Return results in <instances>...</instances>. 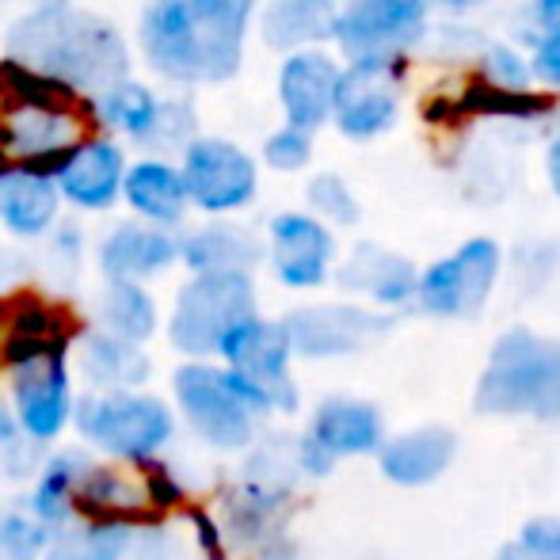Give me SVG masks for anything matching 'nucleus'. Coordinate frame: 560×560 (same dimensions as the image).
<instances>
[{
  "label": "nucleus",
  "instance_id": "obj_1",
  "mask_svg": "<svg viewBox=\"0 0 560 560\" xmlns=\"http://www.w3.org/2000/svg\"><path fill=\"white\" fill-rule=\"evenodd\" d=\"M264 0H149L138 23L145 66L176 89H218L244 66Z\"/></svg>",
  "mask_w": 560,
  "mask_h": 560
},
{
  "label": "nucleus",
  "instance_id": "obj_2",
  "mask_svg": "<svg viewBox=\"0 0 560 560\" xmlns=\"http://www.w3.org/2000/svg\"><path fill=\"white\" fill-rule=\"evenodd\" d=\"M92 96L0 58V176L38 172L58 176L61 164L100 138Z\"/></svg>",
  "mask_w": 560,
  "mask_h": 560
},
{
  "label": "nucleus",
  "instance_id": "obj_3",
  "mask_svg": "<svg viewBox=\"0 0 560 560\" xmlns=\"http://www.w3.org/2000/svg\"><path fill=\"white\" fill-rule=\"evenodd\" d=\"M8 58L96 100L130 73V50L115 23L66 4H43L8 31Z\"/></svg>",
  "mask_w": 560,
  "mask_h": 560
},
{
  "label": "nucleus",
  "instance_id": "obj_4",
  "mask_svg": "<svg viewBox=\"0 0 560 560\" xmlns=\"http://www.w3.org/2000/svg\"><path fill=\"white\" fill-rule=\"evenodd\" d=\"M472 405L492 420L560 423V339L515 325L495 336Z\"/></svg>",
  "mask_w": 560,
  "mask_h": 560
},
{
  "label": "nucleus",
  "instance_id": "obj_5",
  "mask_svg": "<svg viewBox=\"0 0 560 560\" xmlns=\"http://www.w3.org/2000/svg\"><path fill=\"white\" fill-rule=\"evenodd\" d=\"M176 397L187 423L218 450H244L256 439V428L271 412H294L290 400L271 393L267 385L218 370L210 362H191L176 374Z\"/></svg>",
  "mask_w": 560,
  "mask_h": 560
},
{
  "label": "nucleus",
  "instance_id": "obj_6",
  "mask_svg": "<svg viewBox=\"0 0 560 560\" xmlns=\"http://www.w3.org/2000/svg\"><path fill=\"white\" fill-rule=\"evenodd\" d=\"M508 271V252L495 236H465L446 256L420 267L416 310L435 320H472L488 310Z\"/></svg>",
  "mask_w": 560,
  "mask_h": 560
},
{
  "label": "nucleus",
  "instance_id": "obj_7",
  "mask_svg": "<svg viewBox=\"0 0 560 560\" xmlns=\"http://www.w3.org/2000/svg\"><path fill=\"white\" fill-rule=\"evenodd\" d=\"M431 0H343L336 23L339 61H408L431 43Z\"/></svg>",
  "mask_w": 560,
  "mask_h": 560
},
{
  "label": "nucleus",
  "instance_id": "obj_8",
  "mask_svg": "<svg viewBox=\"0 0 560 560\" xmlns=\"http://www.w3.org/2000/svg\"><path fill=\"white\" fill-rule=\"evenodd\" d=\"M256 317V282L252 275H195L176 298L168 336L191 359L222 354L233 328Z\"/></svg>",
  "mask_w": 560,
  "mask_h": 560
},
{
  "label": "nucleus",
  "instance_id": "obj_9",
  "mask_svg": "<svg viewBox=\"0 0 560 560\" xmlns=\"http://www.w3.org/2000/svg\"><path fill=\"white\" fill-rule=\"evenodd\" d=\"M385 412L366 397H325L298 439L302 477H328L347 457H377L389 443Z\"/></svg>",
  "mask_w": 560,
  "mask_h": 560
},
{
  "label": "nucleus",
  "instance_id": "obj_10",
  "mask_svg": "<svg viewBox=\"0 0 560 560\" xmlns=\"http://www.w3.org/2000/svg\"><path fill=\"white\" fill-rule=\"evenodd\" d=\"M184 179L191 191V207L210 218L241 214L259 195V164L244 145L229 138L202 133L184 149Z\"/></svg>",
  "mask_w": 560,
  "mask_h": 560
},
{
  "label": "nucleus",
  "instance_id": "obj_11",
  "mask_svg": "<svg viewBox=\"0 0 560 560\" xmlns=\"http://www.w3.org/2000/svg\"><path fill=\"white\" fill-rule=\"evenodd\" d=\"M408 61H347L332 126L347 141H377L400 122Z\"/></svg>",
  "mask_w": 560,
  "mask_h": 560
},
{
  "label": "nucleus",
  "instance_id": "obj_12",
  "mask_svg": "<svg viewBox=\"0 0 560 560\" xmlns=\"http://www.w3.org/2000/svg\"><path fill=\"white\" fill-rule=\"evenodd\" d=\"M393 328V317L362 302H317L298 305L287 317V332L298 359L332 362L374 347Z\"/></svg>",
  "mask_w": 560,
  "mask_h": 560
},
{
  "label": "nucleus",
  "instance_id": "obj_13",
  "mask_svg": "<svg viewBox=\"0 0 560 560\" xmlns=\"http://www.w3.org/2000/svg\"><path fill=\"white\" fill-rule=\"evenodd\" d=\"M267 264L287 290H320L339 267L336 229L310 210H282L267 225Z\"/></svg>",
  "mask_w": 560,
  "mask_h": 560
},
{
  "label": "nucleus",
  "instance_id": "obj_14",
  "mask_svg": "<svg viewBox=\"0 0 560 560\" xmlns=\"http://www.w3.org/2000/svg\"><path fill=\"white\" fill-rule=\"evenodd\" d=\"M77 423H81V435H89L115 457H149L172 435L168 408L153 397H130V393L84 400Z\"/></svg>",
  "mask_w": 560,
  "mask_h": 560
},
{
  "label": "nucleus",
  "instance_id": "obj_15",
  "mask_svg": "<svg viewBox=\"0 0 560 560\" xmlns=\"http://www.w3.org/2000/svg\"><path fill=\"white\" fill-rule=\"evenodd\" d=\"M339 290L354 298V302L370 305V310L393 317L397 310L416 305V290H420V267L385 244L359 241L336 267Z\"/></svg>",
  "mask_w": 560,
  "mask_h": 560
},
{
  "label": "nucleus",
  "instance_id": "obj_16",
  "mask_svg": "<svg viewBox=\"0 0 560 560\" xmlns=\"http://www.w3.org/2000/svg\"><path fill=\"white\" fill-rule=\"evenodd\" d=\"M339 81H343V61L328 46L325 50H302L282 58L279 81H275L282 122L310 133L325 130L336 115Z\"/></svg>",
  "mask_w": 560,
  "mask_h": 560
},
{
  "label": "nucleus",
  "instance_id": "obj_17",
  "mask_svg": "<svg viewBox=\"0 0 560 560\" xmlns=\"http://www.w3.org/2000/svg\"><path fill=\"white\" fill-rule=\"evenodd\" d=\"M222 359L229 370L252 377V382L267 385L271 393H279L282 400L298 408V385L290 377V362L298 359L294 343H290L287 320H267L252 317L241 328H233L229 339L222 343Z\"/></svg>",
  "mask_w": 560,
  "mask_h": 560
},
{
  "label": "nucleus",
  "instance_id": "obj_18",
  "mask_svg": "<svg viewBox=\"0 0 560 560\" xmlns=\"http://www.w3.org/2000/svg\"><path fill=\"white\" fill-rule=\"evenodd\" d=\"M377 472L393 488H431L454 469L457 462V435L443 423H420V428L393 431L382 454L374 457Z\"/></svg>",
  "mask_w": 560,
  "mask_h": 560
},
{
  "label": "nucleus",
  "instance_id": "obj_19",
  "mask_svg": "<svg viewBox=\"0 0 560 560\" xmlns=\"http://www.w3.org/2000/svg\"><path fill=\"white\" fill-rule=\"evenodd\" d=\"M126 153L115 138H92L89 145H81L54 179H58V191L66 202H73L77 210H112L126 191Z\"/></svg>",
  "mask_w": 560,
  "mask_h": 560
},
{
  "label": "nucleus",
  "instance_id": "obj_20",
  "mask_svg": "<svg viewBox=\"0 0 560 560\" xmlns=\"http://www.w3.org/2000/svg\"><path fill=\"white\" fill-rule=\"evenodd\" d=\"M339 0H264L259 8V38L275 54L325 50L336 43Z\"/></svg>",
  "mask_w": 560,
  "mask_h": 560
},
{
  "label": "nucleus",
  "instance_id": "obj_21",
  "mask_svg": "<svg viewBox=\"0 0 560 560\" xmlns=\"http://www.w3.org/2000/svg\"><path fill=\"white\" fill-rule=\"evenodd\" d=\"M492 118V122H546L549 115H557V96L546 89H500L488 84L485 77H472L465 89H457L454 96L439 100L428 107V118Z\"/></svg>",
  "mask_w": 560,
  "mask_h": 560
},
{
  "label": "nucleus",
  "instance_id": "obj_22",
  "mask_svg": "<svg viewBox=\"0 0 560 560\" xmlns=\"http://www.w3.org/2000/svg\"><path fill=\"white\" fill-rule=\"evenodd\" d=\"M184 244L168 233L145 222H122L100 244V267L112 282H141L168 271L179 259Z\"/></svg>",
  "mask_w": 560,
  "mask_h": 560
},
{
  "label": "nucleus",
  "instance_id": "obj_23",
  "mask_svg": "<svg viewBox=\"0 0 560 560\" xmlns=\"http://www.w3.org/2000/svg\"><path fill=\"white\" fill-rule=\"evenodd\" d=\"M15 412L31 439H54L69 420L66 354L38 359L15 370Z\"/></svg>",
  "mask_w": 560,
  "mask_h": 560
},
{
  "label": "nucleus",
  "instance_id": "obj_24",
  "mask_svg": "<svg viewBox=\"0 0 560 560\" xmlns=\"http://www.w3.org/2000/svg\"><path fill=\"white\" fill-rule=\"evenodd\" d=\"M126 207L141 218L145 225L172 229L187 218L191 210V191H187L184 168L168 164L164 156H141L126 172Z\"/></svg>",
  "mask_w": 560,
  "mask_h": 560
},
{
  "label": "nucleus",
  "instance_id": "obj_25",
  "mask_svg": "<svg viewBox=\"0 0 560 560\" xmlns=\"http://www.w3.org/2000/svg\"><path fill=\"white\" fill-rule=\"evenodd\" d=\"M287 503H290L287 488L244 480L225 500V534L236 546L264 553L271 541H279L287 534Z\"/></svg>",
  "mask_w": 560,
  "mask_h": 560
},
{
  "label": "nucleus",
  "instance_id": "obj_26",
  "mask_svg": "<svg viewBox=\"0 0 560 560\" xmlns=\"http://www.w3.org/2000/svg\"><path fill=\"white\" fill-rule=\"evenodd\" d=\"M267 256V244L252 229L233 222H214L195 229L184 241V259L195 275H252V267Z\"/></svg>",
  "mask_w": 560,
  "mask_h": 560
},
{
  "label": "nucleus",
  "instance_id": "obj_27",
  "mask_svg": "<svg viewBox=\"0 0 560 560\" xmlns=\"http://www.w3.org/2000/svg\"><path fill=\"white\" fill-rule=\"evenodd\" d=\"M61 191L54 176L38 172H8L0 176V225L15 236H43L58 225Z\"/></svg>",
  "mask_w": 560,
  "mask_h": 560
},
{
  "label": "nucleus",
  "instance_id": "obj_28",
  "mask_svg": "<svg viewBox=\"0 0 560 560\" xmlns=\"http://www.w3.org/2000/svg\"><path fill=\"white\" fill-rule=\"evenodd\" d=\"M92 107H96V122L104 130L122 133V138L133 141H149V145L156 141L164 122V100L149 84H138L130 77L122 84H115V89L100 92L92 100Z\"/></svg>",
  "mask_w": 560,
  "mask_h": 560
},
{
  "label": "nucleus",
  "instance_id": "obj_29",
  "mask_svg": "<svg viewBox=\"0 0 560 560\" xmlns=\"http://www.w3.org/2000/svg\"><path fill=\"white\" fill-rule=\"evenodd\" d=\"M73 508L92 518V526H138L149 518L145 500H138L133 488H126L122 477L112 469H89V477L77 488Z\"/></svg>",
  "mask_w": 560,
  "mask_h": 560
},
{
  "label": "nucleus",
  "instance_id": "obj_30",
  "mask_svg": "<svg viewBox=\"0 0 560 560\" xmlns=\"http://www.w3.org/2000/svg\"><path fill=\"white\" fill-rule=\"evenodd\" d=\"M100 325H104L107 336L141 343L156 328V305L138 282H112L100 294Z\"/></svg>",
  "mask_w": 560,
  "mask_h": 560
},
{
  "label": "nucleus",
  "instance_id": "obj_31",
  "mask_svg": "<svg viewBox=\"0 0 560 560\" xmlns=\"http://www.w3.org/2000/svg\"><path fill=\"white\" fill-rule=\"evenodd\" d=\"M89 477V462L77 454H61L46 465L43 480H38V492H35V515L43 523H66L69 511H73V500H77V488L81 480Z\"/></svg>",
  "mask_w": 560,
  "mask_h": 560
},
{
  "label": "nucleus",
  "instance_id": "obj_32",
  "mask_svg": "<svg viewBox=\"0 0 560 560\" xmlns=\"http://www.w3.org/2000/svg\"><path fill=\"white\" fill-rule=\"evenodd\" d=\"M84 366L100 385H133L149 374V359L138 351V343H126L118 336H92L84 347Z\"/></svg>",
  "mask_w": 560,
  "mask_h": 560
},
{
  "label": "nucleus",
  "instance_id": "obj_33",
  "mask_svg": "<svg viewBox=\"0 0 560 560\" xmlns=\"http://www.w3.org/2000/svg\"><path fill=\"white\" fill-rule=\"evenodd\" d=\"M305 210L332 229H354L362 222V202L339 172H317L305 184Z\"/></svg>",
  "mask_w": 560,
  "mask_h": 560
},
{
  "label": "nucleus",
  "instance_id": "obj_34",
  "mask_svg": "<svg viewBox=\"0 0 560 560\" xmlns=\"http://www.w3.org/2000/svg\"><path fill=\"white\" fill-rule=\"evenodd\" d=\"M477 77H485L488 84H500V89H515V92L541 89L538 77H534L530 50L508 43V38H488L477 58Z\"/></svg>",
  "mask_w": 560,
  "mask_h": 560
},
{
  "label": "nucleus",
  "instance_id": "obj_35",
  "mask_svg": "<svg viewBox=\"0 0 560 560\" xmlns=\"http://www.w3.org/2000/svg\"><path fill=\"white\" fill-rule=\"evenodd\" d=\"M492 560H560V515L526 518Z\"/></svg>",
  "mask_w": 560,
  "mask_h": 560
},
{
  "label": "nucleus",
  "instance_id": "obj_36",
  "mask_svg": "<svg viewBox=\"0 0 560 560\" xmlns=\"http://www.w3.org/2000/svg\"><path fill=\"white\" fill-rule=\"evenodd\" d=\"M126 546H130V534L122 526H89L58 538L46 560H122Z\"/></svg>",
  "mask_w": 560,
  "mask_h": 560
},
{
  "label": "nucleus",
  "instance_id": "obj_37",
  "mask_svg": "<svg viewBox=\"0 0 560 560\" xmlns=\"http://www.w3.org/2000/svg\"><path fill=\"white\" fill-rule=\"evenodd\" d=\"M313 138L317 133L310 130H298V126H287L282 122L279 130H271L264 138V164L271 172H282V176H294V172H305L313 164Z\"/></svg>",
  "mask_w": 560,
  "mask_h": 560
},
{
  "label": "nucleus",
  "instance_id": "obj_38",
  "mask_svg": "<svg viewBox=\"0 0 560 560\" xmlns=\"http://www.w3.org/2000/svg\"><path fill=\"white\" fill-rule=\"evenodd\" d=\"M560 271V244L557 241H526L511 256V275L526 294H538Z\"/></svg>",
  "mask_w": 560,
  "mask_h": 560
},
{
  "label": "nucleus",
  "instance_id": "obj_39",
  "mask_svg": "<svg viewBox=\"0 0 560 560\" xmlns=\"http://www.w3.org/2000/svg\"><path fill=\"white\" fill-rule=\"evenodd\" d=\"M530 61H534V77L546 92H560V23L553 27H541L530 35Z\"/></svg>",
  "mask_w": 560,
  "mask_h": 560
},
{
  "label": "nucleus",
  "instance_id": "obj_40",
  "mask_svg": "<svg viewBox=\"0 0 560 560\" xmlns=\"http://www.w3.org/2000/svg\"><path fill=\"white\" fill-rule=\"evenodd\" d=\"M38 546H43V530L27 518L12 515L0 523V553L8 560H35Z\"/></svg>",
  "mask_w": 560,
  "mask_h": 560
},
{
  "label": "nucleus",
  "instance_id": "obj_41",
  "mask_svg": "<svg viewBox=\"0 0 560 560\" xmlns=\"http://www.w3.org/2000/svg\"><path fill=\"white\" fill-rule=\"evenodd\" d=\"M179 485L168 477L164 469H153V480H149V492H145V500H153V503H161V508H176L179 503Z\"/></svg>",
  "mask_w": 560,
  "mask_h": 560
},
{
  "label": "nucleus",
  "instance_id": "obj_42",
  "mask_svg": "<svg viewBox=\"0 0 560 560\" xmlns=\"http://www.w3.org/2000/svg\"><path fill=\"white\" fill-rule=\"evenodd\" d=\"M546 184L560 199V118H557L553 138H549V145H546Z\"/></svg>",
  "mask_w": 560,
  "mask_h": 560
},
{
  "label": "nucleus",
  "instance_id": "obj_43",
  "mask_svg": "<svg viewBox=\"0 0 560 560\" xmlns=\"http://www.w3.org/2000/svg\"><path fill=\"white\" fill-rule=\"evenodd\" d=\"M530 23H534V31L560 23V0H530ZM534 31H530V35H534Z\"/></svg>",
  "mask_w": 560,
  "mask_h": 560
},
{
  "label": "nucleus",
  "instance_id": "obj_44",
  "mask_svg": "<svg viewBox=\"0 0 560 560\" xmlns=\"http://www.w3.org/2000/svg\"><path fill=\"white\" fill-rule=\"evenodd\" d=\"M480 4H488V0H431V8H439V12H446V15H469V12H477Z\"/></svg>",
  "mask_w": 560,
  "mask_h": 560
},
{
  "label": "nucleus",
  "instance_id": "obj_45",
  "mask_svg": "<svg viewBox=\"0 0 560 560\" xmlns=\"http://www.w3.org/2000/svg\"><path fill=\"white\" fill-rule=\"evenodd\" d=\"M15 439V423H12V416L4 412V405H0V446H8Z\"/></svg>",
  "mask_w": 560,
  "mask_h": 560
}]
</instances>
